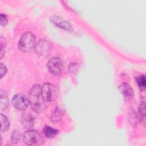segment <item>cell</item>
Instances as JSON below:
<instances>
[{
    "label": "cell",
    "instance_id": "obj_17",
    "mask_svg": "<svg viewBox=\"0 0 146 146\" xmlns=\"http://www.w3.org/2000/svg\"><path fill=\"white\" fill-rule=\"evenodd\" d=\"M139 112V114L141 116H143V117L145 116V104L144 102L141 103V104L140 105Z\"/></svg>",
    "mask_w": 146,
    "mask_h": 146
},
{
    "label": "cell",
    "instance_id": "obj_1",
    "mask_svg": "<svg viewBox=\"0 0 146 146\" xmlns=\"http://www.w3.org/2000/svg\"><path fill=\"white\" fill-rule=\"evenodd\" d=\"M30 104L32 110L36 113H42L46 109L44 100L42 96L41 87L34 85L30 91Z\"/></svg>",
    "mask_w": 146,
    "mask_h": 146
},
{
    "label": "cell",
    "instance_id": "obj_6",
    "mask_svg": "<svg viewBox=\"0 0 146 146\" xmlns=\"http://www.w3.org/2000/svg\"><path fill=\"white\" fill-rule=\"evenodd\" d=\"M47 68L49 71L54 75H60L63 70V63L58 57L51 58L47 63Z\"/></svg>",
    "mask_w": 146,
    "mask_h": 146
},
{
    "label": "cell",
    "instance_id": "obj_10",
    "mask_svg": "<svg viewBox=\"0 0 146 146\" xmlns=\"http://www.w3.org/2000/svg\"><path fill=\"white\" fill-rule=\"evenodd\" d=\"M21 123L24 128L30 129L34 126V119L31 114L23 113L21 117Z\"/></svg>",
    "mask_w": 146,
    "mask_h": 146
},
{
    "label": "cell",
    "instance_id": "obj_19",
    "mask_svg": "<svg viewBox=\"0 0 146 146\" xmlns=\"http://www.w3.org/2000/svg\"><path fill=\"white\" fill-rule=\"evenodd\" d=\"M0 72H1V78H3V76L6 74V71H7V68L6 67V66L5 64H3V63H1L0 64Z\"/></svg>",
    "mask_w": 146,
    "mask_h": 146
},
{
    "label": "cell",
    "instance_id": "obj_13",
    "mask_svg": "<svg viewBox=\"0 0 146 146\" xmlns=\"http://www.w3.org/2000/svg\"><path fill=\"white\" fill-rule=\"evenodd\" d=\"M43 133L47 138H52L54 137L58 133V131L57 129L53 128L51 127L46 125L43 129Z\"/></svg>",
    "mask_w": 146,
    "mask_h": 146
},
{
    "label": "cell",
    "instance_id": "obj_4",
    "mask_svg": "<svg viewBox=\"0 0 146 146\" xmlns=\"http://www.w3.org/2000/svg\"><path fill=\"white\" fill-rule=\"evenodd\" d=\"M23 140L28 145H40L43 141V138L39 132L36 130L32 129H29L23 133Z\"/></svg>",
    "mask_w": 146,
    "mask_h": 146
},
{
    "label": "cell",
    "instance_id": "obj_2",
    "mask_svg": "<svg viewBox=\"0 0 146 146\" xmlns=\"http://www.w3.org/2000/svg\"><path fill=\"white\" fill-rule=\"evenodd\" d=\"M35 37L30 32H26L21 36L19 43V49L22 52L30 51L35 46Z\"/></svg>",
    "mask_w": 146,
    "mask_h": 146
},
{
    "label": "cell",
    "instance_id": "obj_12",
    "mask_svg": "<svg viewBox=\"0 0 146 146\" xmlns=\"http://www.w3.org/2000/svg\"><path fill=\"white\" fill-rule=\"evenodd\" d=\"M63 113L61 108L57 107L51 115V120L53 123H58L59 121L63 116Z\"/></svg>",
    "mask_w": 146,
    "mask_h": 146
},
{
    "label": "cell",
    "instance_id": "obj_18",
    "mask_svg": "<svg viewBox=\"0 0 146 146\" xmlns=\"http://www.w3.org/2000/svg\"><path fill=\"white\" fill-rule=\"evenodd\" d=\"M0 18H1V25L3 26H6L8 22L6 15L3 14H1L0 16Z\"/></svg>",
    "mask_w": 146,
    "mask_h": 146
},
{
    "label": "cell",
    "instance_id": "obj_7",
    "mask_svg": "<svg viewBox=\"0 0 146 146\" xmlns=\"http://www.w3.org/2000/svg\"><path fill=\"white\" fill-rule=\"evenodd\" d=\"M50 49V43L44 39L39 40L35 46V52L39 56H46L48 55Z\"/></svg>",
    "mask_w": 146,
    "mask_h": 146
},
{
    "label": "cell",
    "instance_id": "obj_14",
    "mask_svg": "<svg viewBox=\"0 0 146 146\" xmlns=\"http://www.w3.org/2000/svg\"><path fill=\"white\" fill-rule=\"evenodd\" d=\"M1 130L2 132L6 131L9 129L10 127V123L8 121L7 117L3 115L2 113H1Z\"/></svg>",
    "mask_w": 146,
    "mask_h": 146
},
{
    "label": "cell",
    "instance_id": "obj_11",
    "mask_svg": "<svg viewBox=\"0 0 146 146\" xmlns=\"http://www.w3.org/2000/svg\"><path fill=\"white\" fill-rule=\"evenodd\" d=\"M0 109L3 111L6 110L9 104L7 95L5 92L1 90L0 91Z\"/></svg>",
    "mask_w": 146,
    "mask_h": 146
},
{
    "label": "cell",
    "instance_id": "obj_15",
    "mask_svg": "<svg viewBox=\"0 0 146 146\" xmlns=\"http://www.w3.org/2000/svg\"><path fill=\"white\" fill-rule=\"evenodd\" d=\"M136 82L140 90L144 91L145 89V76L141 75L136 78Z\"/></svg>",
    "mask_w": 146,
    "mask_h": 146
},
{
    "label": "cell",
    "instance_id": "obj_5",
    "mask_svg": "<svg viewBox=\"0 0 146 146\" xmlns=\"http://www.w3.org/2000/svg\"><path fill=\"white\" fill-rule=\"evenodd\" d=\"M11 102L13 107L19 111L25 110L30 104L29 99L22 94L15 95L12 99Z\"/></svg>",
    "mask_w": 146,
    "mask_h": 146
},
{
    "label": "cell",
    "instance_id": "obj_9",
    "mask_svg": "<svg viewBox=\"0 0 146 146\" xmlns=\"http://www.w3.org/2000/svg\"><path fill=\"white\" fill-rule=\"evenodd\" d=\"M119 88L124 96V99L125 101L131 100L133 96V91L132 87L127 83L124 82L120 84Z\"/></svg>",
    "mask_w": 146,
    "mask_h": 146
},
{
    "label": "cell",
    "instance_id": "obj_8",
    "mask_svg": "<svg viewBox=\"0 0 146 146\" xmlns=\"http://www.w3.org/2000/svg\"><path fill=\"white\" fill-rule=\"evenodd\" d=\"M50 21L52 23H53L54 25L57 26L58 27L64 29L68 31H72V28L71 25L66 21H64L61 18L58 16H52L50 18Z\"/></svg>",
    "mask_w": 146,
    "mask_h": 146
},
{
    "label": "cell",
    "instance_id": "obj_20",
    "mask_svg": "<svg viewBox=\"0 0 146 146\" xmlns=\"http://www.w3.org/2000/svg\"><path fill=\"white\" fill-rule=\"evenodd\" d=\"M5 43L3 44V40H2V38H1V58L2 59L3 56V54L5 53L4 52V50H5Z\"/></svg>",
    "mask_w": 146,
    "mask_h": 146
},
{
    "label": "cell",
    "instance_id": "obj_3",
    "mask_svg": "<svg viewBox=\"0 0 146 146\" xmlns=\"http://www.w3.org/2000/svg\"><path fill=\"white\" fill-rule=\"evenodd\" d=\"M41 92L44 100L47 102L55 100L59 94L57 87L55 85L49 83H46L43 84L41 87Z\"/></svg>",
    "mask_w": 146,
    "mask_h": 146
},
{
    "label": "cell",
    "instance_id": "obj_16",
    "mask_svg": "<svg viewBox=\"0 0 146 146\" xmlns=\"http://www.w3.org/2000/svg\"><path fill=\"white\" fill-rule=\"evenodd\" d=\"M21 138V134L19 131H14L13 132L11 136V142L14 144H16L19 141Z\"/></svg>",
    "mask_w": 146,
    "mask_h": 146
}]
</instances>
